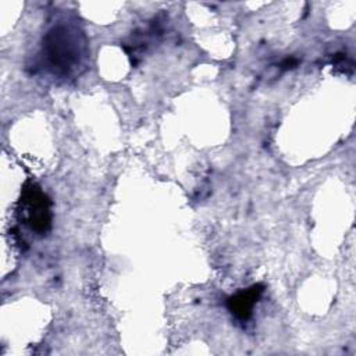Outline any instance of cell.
I'll use <instances>...</instances> for the list:
<instances>
[{"label":"cell","mask_w":356,"mask_h":356,"mask_svg":"<svg viewBox=\"0 0 356 356\" xmlns=\"http://www.w3.org/2000/svg\"><path fill=\"white\" fill-rule=\"evenodd\" d=\"M260 292H261V289L254 285L250 289H248L245 292H241L236 296L231 298V300H229L231 312L235 316H238L239 318H248L256 299L260 295Z\"/></svg>","instance_id":"7a4b0ae2"},{"label":"cell","mask_w":356,"mask_h":356,"mask_svg":"<svg viewBox=\"0 0 356 356\" xmlns=\"http://www.w3.org/2000/svg\"><path fill=\"white\" fill-rule=\"evenodd\" d=\"M76 33L78 32L63 25L53 28L49 32L46 40V56L51 68L65 71L79 64L81 49L83 44L79 42Z\"/></svg>","instance_id":"6da1fadb"}]
</instances>
